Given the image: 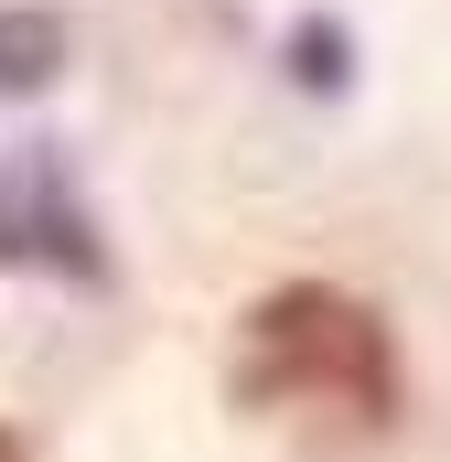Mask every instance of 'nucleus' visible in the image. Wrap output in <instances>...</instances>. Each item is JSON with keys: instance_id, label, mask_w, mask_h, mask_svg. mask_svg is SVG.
Segmentation results:
<instances>
[{"instance_id": "f03ea898", "label": "nucleus", "mask_w": 451, "mask_h": 462, "mask_svg": "<svg viewBox=\"0 0 451 462\" xmlns=\"http://www.w3.org/2000/svg\"><path fill=\"white\" fill-rule=\"evenodd\" d=\"M54 65H65V22L54 11H0V97L54 87Z\"/></svg>"}, {"instance_id": "7ed1b4c3", "label": "nucleus", "mask_w": 451, "mask_h": 462, "mask_svg": "<svg viewBox=\"0 0 451 462\" xmlns=\"http://www.w3.org/2000/svg\"><path fill=\"white\" fill-rule=\"evenodd\" d=\"M344 76H354V32H344V22H301V32H290V87H323V97H334Z\"/></svg>"}, {"instance_id": "f257e3e1", "label": "nucleus", "mask_w": 451, "mask_h": 462, "mask_svg": "<svg viewBox=\"0 0 451 462\" xmlns=\"http://www.w3.org/2000/svg\"><path fill=\"white\" fill-rule=\"evenodd\" d=\"M0 258L97 280V226H87V205H76V183H65V162H54L43 140L0 172Z\"/></svg>"}]
</instances>
